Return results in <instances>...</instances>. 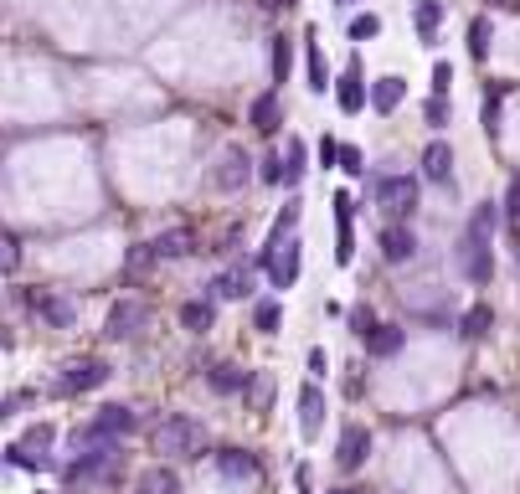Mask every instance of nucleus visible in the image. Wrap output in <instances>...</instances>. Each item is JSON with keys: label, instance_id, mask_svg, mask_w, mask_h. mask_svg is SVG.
<instances>
[{"label": "nucleus", "instance_id": "a211bd4d", "mask_svg": "<svg viewBox=\"0 0 520 494\" xmlns=\"http://www.w3.org/2000/svg\"><path fill=\"white\" fill-rule=\"evenodd\" d=\"M211 469H217L221 479H258V453H248V448H211Z\"/></svg>", "mask_w": 520, "mask_h": 494}, {"label": "nucleus", "instance_id": "2f4dec72", "mask_svg": "<svg viewBox=\"0 0 520 494\" xmlns=\"http://www.w3.org/2000/svg\"><path fill=\"white\" fill-rule=\"evenodd\" d=\"M279 160H284V186H299L304 170H309V150H304V140H289Z\"/></svg>", "mask_w": 520, "mask_h": 494}, {"label": "nucleus", "instance_id": "cd10ccee", "mask_svg": "<svg viewBox=\"0 0 520 494\" xmlns=\"http://www.w3.org/2000/svg\"><path fill=\"white\" fill-rule=\"evenodd\" d=\"M134 494H181V479H175V469L155 463V469H144V474L134 479Z\"/></svg>", "mask_w": 520, "mask_h": 494}, {"label": "nucleus", "instance_id": "4468645a", "mask_svg": "<svg viewBox=\"0 0 520 494\" xmlns=\"http://www.w3.org/2000/svg\"><path fill=\"white\" fill-rule=\"evenodd\" d=\"M377 196H381V207H387L392 222H407L412 211H417V180L412 176H387L377 186Z\"/></svg>", "mask_w": 520, "mask_h": 494}, {"label": "nucleus", "instance_id": "393cba45", "mask_svg": "<svg viewBox=\"0 0 520 494\" xmlns=\"http://www.w3.org/2000/svg\"><path fill=\"white\" fill-rule=\"evenodd\" d=\"M412 26H417V42H438V26H443V5L438 0H412Z\"/></svg>", "mask_w": 520, "mask_h": 494}, {"label": "nucleus", "instance_id": "e433bc0d", "mask_svg": "<svg viewBox=\"0 0 520 494\" xmlns=\"http://www.w3.org/2000/svg\"><path fill=\"white\" fill-rule=\"evenodd\" d=\"M335 170L361 176V170H366V150H361V144H340V150H335Z\"/></svg>", "mask_w": 520, "mask_h": 494}, {"label": "nucleus", "instance_id": "4c0bfd02", "mask_svg": "<svg viewBox=\"0 0 520 494\" xmlns=\"http://www.w3.org/2000/svg\"><path fill=\"white\" fill-rule=\"evenodd\" d=\"M350 42H371V36H381V16H371V11H361V16H350Z\"/></svg>", "mask_w": 520, "mask_h": 494}, {"label": "nucleus", "instance_id": "864d4df0", "mask_svg": "<svg viewBox=\"0 0 520 494\" xmlns=\"http://www.w3.org/2000/svg\"><path fill=\"white\" fill-rule=\"evenodd\" d=\"M495 5H505V0H495Z\"/></svg>", "mask_w": 520, "mask_h": 494}, {"label": "nucleus", "instance_id": "f8f14e48", "mask_svg": "<svg viewBox=\"0 0 520 494\" xmlns=\"http://www.w3.org/2000/svg\"><path fill=\"white\" fill-rule=\"evenodd\" d=\"M26 304H32L36 319H42V324H52V330H73V324H78L73 299H63L57 288H32V294H26Z\"/></svg>", "mask_w": 520, "mask_h": 494}, {"label": "nucleus", "instance_id": "5701e85b", "mask_svg": "<svg viewBox=\"0 0 520 494\" xmlns=\"http://www.w3.org/2000/svg\"><path fill=\"white\" fill-rule=\"evenodd\" d=\"M366 351L377 355V361H392V355L407 351V330H402V324H381L377 319V330L366 335Z\"/></svg>", "mask_w": 520, "mask_h": 494}, {"label": "nucleus", "instance_id": "c03bdc74", "mask_svg": "<svg viewBox=\"0 0 520 494\" xmlns=\"http://www.w3.org/2000/svg\"><path fill=\"white\" fill-rule=\"evenodd\" d=\"M495 222H500V207H495V201L474 207V217H469V227H479V232H495Z\"/></svg>", "mask_w": 520, "mask_h": 494}, {"label": "nucleus", "instance_id": "6e6552de", "mask_svg": "<svg viewBox=\"0 0 520 494\" xmlns=\"http://www.w3.org/2000/svg\"><path fill=\"white\" fill-rule=\"evenodd\" d=\"M299 263H304V242L299 237H284V242H273V247H258V268L269 273L273 288H294Z\"/></svg>", "mask_w": 520, "mask_h": 494}, {"label": "nucleus", "instance_id": "8fccbe9b", "mask_svg": "<svg viewBox=\"0 0 520 494\" xmlns=\"http://www.w3.org/2000/svg\"><path fill=\"white\" fill-rule=\"evenodd\" d=\"M335 150H340L335 140H319V165H335Z\"/></svg>", "mask_w": 520, "mask_h": 494}, {"label": "nucleus", "instance_id": "3c124183", "mask_svg": "<svg viewBox=\"0 0 520 494\" xmlns=\"http://www.w3.org/2000/svg\"><path fill=\"white\" fill-rule=\"evenodd\" d=\"M330 494H356V489H330Z\"/></svg>", "mask_w": 520, "mask_h": 494}, {"label": "nucleus", "instance_id": "37998d69", "mask_svg": "<svg viewBox=\"0 0 520 494\" xmlns=\"http://www.w3.org/2000/svg\"><path fill=\"white\" fill-rule=\"evenodd\" d=\"M423 119H427L433 129H443V124H448V98H438V93H433V98L423 103Z\"/></svg>", "mask_w": 520, "mask_h": 494}, {"label": "nucleus", "instance_id": "412c9836", "mask_svg": "<svg viewBox=\"0 0 520 494\" xmlns=\"http://www.w3.org/2000/svg\"><path fill=\"white\" fill-rule=\"evenodd\" d=\"M206 386H211V397H242L248 371L232 366V361H211V366H206Z\"/></svg>", "mask_w": 520, "mask_h": 494}, {"label": "nucleus", "instance_id": "b1692460", "mask_svg": "<svg viewBox=\"0 0 520 494\" xmlns=\"http://www.w3.org/2000/svg\"><path fill=\"white\" fill-rule=\"evenodd\" d=\"M211 324H217V304L206 299H186L181 304V330H191V335H206V330H211Z\"/></svg>", "mask_w": 520, "mask_h": 494}, {"label": "nucleus", "instance_id": "a878e982", "mask_svg": "<svg viewBox=\"0 0 520 494\" xmlns=\"http://www.w3.org/2000/svg\"><path fill=\"white\" fill-rule=\"evenodd\" d=\"M196 253V237H191V227H171V232H160L155 237V257L160 263H175V257Z\"/></svg>", "mask_w": 520, "mask_h": 494}, {"label": "nucleus", "instance_id": "09e8293b", "mask_svg": "<svg viewBox=\"0 0 520 494\" xmlns=\"http://www.w3.org/2000/svg\"><path fill=\"white\" fill-rule=\"evenodd\" d=\"M294 489H299V494H315V479H309V469H304V463L294 469Z\"/></svg>", "mask_w": 520, "mask_h": 494}, {"label": "nucleus", "instance_id": "4be33fe9", "mask_svg": "<svg viewBox=\"0 0 520 494\" xmlns=\"http://www.w3.org/2000/svg\"><path fill=\"white\" fill-rule=\"evenodd\" d=\"M248 124L258 129V134H279L284 129V103H279V93H258L252 98V109H248Z\"/></svg>", "mask_w": 520, "mask_h": 494}, {"label": "nucleus", "instance_id": "72a5a7b5", "mask_svg": "<svg viewBox=\"0 0 520 494\" xmlns=\"http://www.w3.org/2000/svg\"><path fill=\"white\" fill-rule=\"evenodd\" d=\"M489 36H495L489 16H474L469 21V57H474V63H485V57H489Z\"/></svg>", "mask_w": 520, "mask_h": 494}, {"label": "nucleus", "instance_id": "9d476101", "mask_svg": "<svg viewBox=\"0 0 520 494\" xmlns=\"http://www.w3.org/2000/svg\"><path fill=\"white\" fill-rule=\"evenodd\" d=\"M144 324H150V309H144L140 299H113V304H109V315H103V335L124 345V340L140 335Z\"/></svg>", "mask_w": 520, "mask_h": 494}, {"label": "nucleus", "instance_id": "ea45409f", "mask_svg": "<svg viewBox=\"0 0 520 494\" xmlns=\"http://www.w3.org/2000/svg\"><path fill=\"white\" fill-rule=\"evenodd\" d=\"M36 402V392H11V397H0V422H11V417H21L26 407Z\"/></svg>", "mask_w": 520, "mask_h": 494}, {"label": "nucleus", "instance_id": "a19ab883", "mask_svg": "<svg viewBox=\"0 0 520 494\" xmlns=\"http://www.w3.org/2000/svg\"><path fill=\"white\" fill-rule=\"evenodd\" d=\"M129 273H140V268H155L160 257H155V242H134V247H129Z\"/></svg>", "mask_w": 520, "mask_h": 494}, {"label": "nucleus", "instance_id": "aec40b11", "mask_svg": "<svg viewBox=\"0 0 520 494\" xmlns=\"http://www.w3.org/2000/svg\"><path fill=\"white\" fill-rule=\"evenodd\" d=\"M417 165H423V176L433 180V186H454V144L448 140H427Z\"/></svg>", "mask_w": 520, "mask_h": 494}, {"label": "nucleus", "instance_id": "423d86ee", "mask_svg": "<svg viewBox=\"0 0 520 494\" xmlns=\"http://www.w3.org/2000/svg\"><path fill=\"white\" fill-rule=\"evenodd\" d=\"M454 263H458V273H464L469 284H489V278H495V247H489V232L464 227V237H458V247H454Z\"/></svg>", "mask_w": 520, "mask_h": 494}, {"label": "nucleus", "instance_id": "1a4fd4ad", "mask_svg": "<svg viewBox=\"0 0 520 494\" xmlns=\"http://www.w3.org/2000/svg\"><path fill=\"white\" fill-rule=\"evenodd\" d=\"M325 417H330V402H325V386L319 382H304L299 386V402H294V422H299V438L315 443L325 432Z\"/></svg>", "mask_w": 520, "mask_h": 494}, {"label": "nucleus", "instance_id": "c756f323", "mask_svg": "<svg viewBox=\"0 0 520 494\" xmlns=\"http://www.w3.org/2000/svg\"><path fill=\"white\" fill-rule=\"evenodd\" d=\"M242 397H248L252 412H269V407H273V376H269V371H248V386H242Z\"/></svg>", "mask_w": 520, "mask_h": 494}, {"label": "nucleus", "instance_id": "f704fd0d", "mask_svg": "<svg viewBox=\"0 0 520 494\" xmlns=\"http://www.w3.org/2000/svg\"><path fill=\"white\" fill-rule=\"evenodd\" d=\"M294 227H299V201H284V211H279V222L269 227V242H263V247H273V242L294 237Z\"/></svg>", "mask_w": 520, "mask_h": 494}, {"label": "nucleus", "instance_id": "c85d7f7f", "mask_svg": "<svg viewBox=\"0 0 520 494\" xmlns=\"http://www.w3.org/2000/svg\"><path fill=\"white\" fill-rule=\"evenodd\" d=\"M489 330H495V309H489V304H474V309L458 315V335L464 340H485Z\"/></svg>", "mask_w": 520, "mask_h": 494}, {"label": "nucleus", "instance_id": "58836bf2", "mask_svg": "<svg viewBox=\"0 0 520 494\" xmlns=\"http://www.w3.org/2000/svg\"><path fill=\"white\" fill-rule=\"evenodd\" d=\"M252 176L263 180V186H284V160H279V155L269 150V155L258 160V170H252Z\"/></svg>", "mask_w": 520, "mask_h": 494}, {"label": "nucleus", "instance_id": "f03ea898", "mask_svg": "<svg viewBox=\"0 0 520 494\" xmlns=\"http://www.w3.org/2000/svg\"><path fill=\"white\" fill-rule=\"evenodd\" d=\"M140 428V417H134V407H124V402H103L88 422H78V428L67 432V448L78 453V448L88 443H103V438H129V432Z\"/></svg>", "mask_w": 520, "mask_h": 494}, {"label": "nucleus", "instance_id": "6ab92c4d", "mask_svg": "<svg viewBox=\"0 0 520 494\" xmlns=\"http://www.w3.org/2000/svg\"><path fill=\"white\" fill-rule=\"evenodd\" d=\"M402 98H407V78H397V73H387V78H377V82H366V109L397 113V109H402Z\"/></svg>", "mask_w": 520, "mask_h": 494}, {"label": "nucleus", "instance_id": "473e14b6", "mask_svg": "<svg viewBox=\"0 0 520 494\" xmlns=\"http://www.w3.org/2000/svg\"><path fill=\"white\" fill-rule=\"evenodd\" d=\"M269 52H273V82H289V73H294V42H289V36H273Z\"/></svg>", "mask_w": 520, "mask_h": 494}, {"label": "nucleus", "instance_id": "0eeeda50", "mask_svg": "<svg viewBox=\"0 0 520 494\" xmlns=\"http://www.w3.org/2000/svg\"><path fill=\"white\" fill-rule=\"evenodd\" d=\"M57 443V428L52 422H32V428L21 432L16 443L0 448V463H16V469H47V448Z\"/></svg>", "mask_w": 520, "mask_h": 494}, {"label": "nucleus", "instance_id": "7ed1b4c3", "mask_svg": "<svg viewBox=\"0 0 520 494\" xmlns=\"http://www.w3.org/2000/svg\"><path fill=\"white\" fill-rule=\"evenodd\" d=\"M150 443H155V453H165V459H196L201 443H206V428L196 422V417H186V412H171V417H160L155 422Z\"/></svg>", "mask_w": 520, "mask_h": 494}, {"label": "nucleus", "instance_id": "bb28decb", "mask_svg": "<svg viewBox=\"0 0 520 494\" xmlns=\"http://www.w3.org/2000/svg\"><path fill=\"white\" fill-rule=\"evenodd\" d=\"M304 78H309V93H330V63H325V52H319L315 36H309V47H304Z\"/></svg>", "mask_w": 520, "mask_h": 494}, {"label": "nucleus", "instance_id": "a18cd8bd", "mask_svg": "<svg viewBox=\"0 0 520 494\" xmlns=\"http://www.w3.org/2000/svg\"><path fill=\"white\" fill-rule=\"evenodd\" d=\"M448 82H454V67H448V63H433V93L448 98Z\"/></svg>", "mask_w": 520, "mask_h": 494}, {"label": "nucleus", "instance_id": "603ef678", "mask_svg": "<svg viewBox=\"0 0 520 494\" xmlns=\"http://www.w3.org/2000/svg\"><path fill=\"white\" fill-rule=\"evenodd\" d=\"M340 5H356V0H340Z\"/></svg>", "mask_w": 520, "mask_h": 494}, {"label": "nucleus", "instance_id": "ddd939ff", "mask_svg": "<svg viewBox=\"0 0 520 494\" xmlns=\"http://www.w3.org/2000/svg\"><path fill=\"white\" fill-rule=\"evenodd\" d=\"M366 459H371V428H366V422H346L340 443H335V469H340V474H356Z\"/></svg>", "mask_w": 520, "mask_h": 494}, {"label": "nucleus", "instance_id": "49530a36", "mask_svg": "<svg viewBox=\"0 0 520 494\" xmlns=\"http://www.w3.org/2000/svg\"><path fill=\"white\" fill-rule=\"evenodd\" d=\"M505 217H510V222H520V180H510V191H505Z\"/></svg>", "mask_w": 520, "mask_h": 494}, {"label": "nucleus", "instance_id": "20e7f679", "mask_svg": "<svg viewBox=\"0 0 520 494\" xmlns=\"http://www.w3.org/2000/svg\"><path fill=\"white\" fill-rule=\"evenodd\" d=\"M113 376V366L103 355H78V361H67L57 376H52V397H88L98 386Z\"/></svg>", "mask_w": 520, "mask_h": 494}, {"label": "nucleus", "instance_id": "39448f33", "mask_svg": "<svg viewBox=\"0 0 520 494\" xmlns=\"http://www.w3.org/2000/svg\"><path fill=\"white\" fill-rule=\"evenodd\" d=\"M252 180V155L248 150H242V144H221L217 155H211V170H206V186H211V191L217 196H237L242 191V186H248Z\"/></svg>", "mask_w": 520, "mask_h": 494}, {"label": "nucleus", "instance_id": "de8ad7c7", "mask_svg": "<svg viewBox=\"0 0 520 494\" xmlns=\"http://www.w3.org/2000/svg\"><path fill=\"white\" fill-rule=\"evenodd\" d=\"M485 129L489 134H500V98H489L485 103Z\"/></svg>", "mask_w": 520, "mask_h": 494}, {"label": "nucleus", "instance_id": "7c9ffc66", "mask_svg": "<svg viewBox=\"0 0 520 494\" xmlns=\"http://www.w3.org/2000/svg\"><path fill=\"white\" fill-rule=\"evenodd\" d=\"M252 330H258V335H279V330H284V304L258 299L252 304Z\"/></svg>", "mask_w": 520, "mask_h": 494}, {"label": "nucleus", "instance_id": "dca6fc26", "mask_svg": "<svg viewBox=\"0 0 520 494\" xmlns=\"http://www.w3.org/2000/svg\"><path fill=\"white\" fill-rule=\"evenodd\" d=\"M381 257H387L392 268L412 263V257H417V232H412L407 222H387L381 227Z\"/></svg>", "mask_w": 520, "mask_h": 494}, {"label": "nucleus", "instance_id": "f257e3e1", "mask_svg": "<svg viewBox=\"0 0 520 494\" xmlns=\"http://www.w3.org/2000/svg\"><path fill=\"white\" fill-rule=\"evenodd\" d=\"M124 469V438H103V443H88L78 448L63 469V484L67 489H88V484H103V479H119Z\"/></svg>", "mask_w": 520, "mask_h": 494}, {"label": "nucleus", "instance_id": "9b49d317", "mask_svg": "<svg viewBox=\"0 0 520 494\" xmlns=\"http://www.w3.org/2000/svg\"><path fill=\"white\" fill-rule=\"evenodd\" d=\"M330 207H335V263L350 268V257H356V201H350V191H335Z\"/></svg>", "mask_w": 520, "mask_h": 494}, {"label": "nucleus", "instance_id": "f3484780", "mask_svg": "<svg viewBox=\"0 0 520 494\" xmlns=\"http://www.w3.org/2000/svg\"><path fill=\"white\" fill-rule=\"evenodd\" d=\"M252 294V273L248 268H221V273H211V278H206V299L211 304H237V299H248Z\"/></svg>", "mask_w": 520, "mask_h": 494}, {"label": "nucleus", "instance_id": "79ce46f5", "mask_svg": "<svg viewBox=\"0 0 520 494\" xmlns=\"http://www.w3.org/2000/svg\"><path fill=\"white\" fill-rule=\"evenodd\" d=\"M325 366H330V351H325V345H309V351H304V371H309V382H319Z\"/></svg>", "mask_w": 520, "mask_h": 494}, {"label": "nucleus", "instance_id": "c9c22d12", "mask_svg": "<svg viewBox=\"0 0 520 494\" xmlns=\"http://www.w3.org/2000/svg\"><path fill=\"white\" fill-rule=\"evenodd\" d=\"M346 324H350V335H371V330H377V309H371V304H350V315H346Z\"/></svg>", "mask_w": 520, "mask_h": 494}, {"label": "nucleus", "instance_id": "2eb2a0df", "mask_svg": "<svg viewBox=\"0 0 520 494\" xmlns=\"http://www.w3.org/2000/svg\"><path fill=\"white\" fill-rule=\"evenodd\" d=\"M330 88H335L340 113H361L366 109V67H361V57H356V52H350V67L330 82Z\"/></svg>", "mask_w": 520, "mask_h": 494}]
</instances>
